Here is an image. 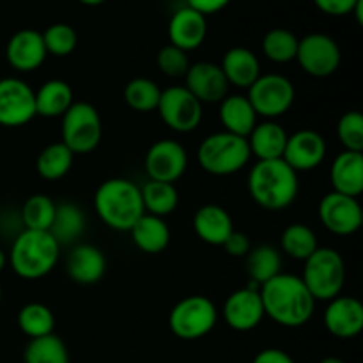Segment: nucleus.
<instances>
[{"instance_id":"39","label":"nucleus","mask_w":363,"mask_h":363,"mask_svg":"<svg viewBox=\"0 0 363 363\" xmlns=\"http://www.w3.org/2000/svg\"><path fill=\"white\" fill-rule=\"evenodd\" d=\"M46 53L53 57H67L74 52L78 45V34L71 25L53 23L41 32Z\"/></svg>"},{"instance_id":"32","label":"nucleus","mask_w":363,"mask_h":363,"mask_svg":"<svg viewBox=\"0 0 363 363\" xmlns=\"http://www.w3.org/2000/svg\"><path fill=\"white\" fill-rule=\"evenodd\" d=\"M74 155L62 144L55 142L43 149L35 160V170L46 181H59L67 176L73 167Z\"/></svg>"},{"instance_id":"44","label":"nucleus","mask_w":363,"mask_h":363,"mask_svg":"<svg viewBox=\"0 0 363 363\" xmlns=\"http://www.w3.org/2000/svg\"><path fill=\"white\" fill-rule=\"evenodd\" d=\"M230 4V0H186V6L195 9L197 13L209 16V14L220 13Z\"/></svg>"},{"instance_id":"27","label":"nucleus","mask_w":363,"mask_h":363,"mask_svg":"<svg viewBox=\"0 0 363 363\" xmlns=\"http://www.w3.org/2000/svg\"><path fill=\"white\" fill-rule=\"evenodd\" d=\"M133 245L144 254H162L170 243V229L165 218L155 215H144L130 229Z\"/></svg>"},{"instance_id":"24","label":"nucleus","mask_w":363,"mask_h":363,"mask_svg":"<svg viewBox=\"0 0 363 363\" xmlns=\"http://www.w3.org/2000/svg\"><path fill=\"white\" fill-rule=\"evenodd\" d=\"M227 84L238 89H248L261 77V62L252 50L245 46H234L227 50L220 64Z\"/></svg>"},{"instance_id":"41","label":"nucleus","mask_w":363,"mask_h":363,"mask_svg":"<svg viewBox=\"0 0 363 363\" xmlns=\"http://www.w3.org/2000/svg\"><path fill=\"white\" fill-rule=\"evenodd\" d=\"M156 64L158 69L169 78H184L188 67H190V59L188 53L183 50L176 48L172 45L163 46L156 55Z\"/></svg>"},{"instance_id":"2","label":"nucleus","mask_w":363,"mask_h":363,"mask_svg":"<svg viewBox=\"0 0 363 363\" xmlns=\"http://www.w3.org/2000/svg\"><path fill=\"white\" fill-rule=\"evenodd\" d=\"M248 194L259 208L266 211H282L298 197V174L279 160H261L248 172Z\"/></svg>"},{"instance_id":"25","label":"nucleus","mask_w":363,"mask_h":363,"mask_svg":"<svg viewBox=\"0 0 363 363\" xmlns=\"http://www.w3.org/2000/svg\"><path fill=\"white\" fill-rule=\"evenodd\" d=\"M287 137L289 135L280 123L269 119L261 121V123L255 124L254 130L247 137L250 155L257 158V162L282 158Z\"/></svg>"},{"instance_id":"4","label":"nucleus","mask_w":363,"mask_h":363,"mask_svg":"<svg viewBox=\"0 0 363 363\" xmlns=\"http://www.w3.org/2000/svg\"><path fill=\"white\" fill-rule=\"evenodd\" d=\"M60 257V245L45 230L23 229L11 245L9 264L20 279L38 280L48 275Z\"/></svg>"},{"instance_id":"29","label":"nucleus","mask_w":363,"mask_h":363,"mask_svg":"<svg viewBox=\"0 0 363 363\" xmlns=\"http://www.w3.org/2000/svg\"><path fill=\"white\" fill-rule=\"evenodd\" d=\"M85 230V215L82 208H78L74 202H60L57 204L55 216H53L52 227L48 233L53 240L64 247H73L77 241L84 236Z\"/></svg>"},{"instance_id":"15","label":"nucleus","mask_w":363,"mask_h":363,"mask_svg":"<svg viewBox=\"0 0 363 363\" xmlns=\"http://www.w3.org/2000/svg\"><path fill=\"white\" fill-rule=\"evenodd\" d=\"M261 287L257 284H248L247 287L234 291L227 296L223 303L222 315L225 325L234 332H250L257 328L264 319V308H262Z\"/></svg>"},{"instance_id":"19","label":"nucleus","mask_w":363,"mask_h":363,"mask_svg":"<svg viewBox=\"0 0 363 363\" xmlns=\"http://www.w3.org/2000/svg\"><path fill=\"white\" fill-rule=\"evenodd\" d=\"M46 55L48 53H46L41 32L34 28H21L14 32L6 46L7 62L20 73H32L41 67Z\"/></svg>"},{"instance_id":"9","label":"nucleus","mask_w":363,"mask_h":363,"mask_svg":"<svg viewBox=\"0 0 363 363\" xmlns=\"http://www.w3.org/2000/svg\"><path fill=\"white\" fill-rule=\"evenodd\" d=\"M247 98L257 117L275 121L289 112L294 105L296 89L284 74L266 73L248 87Z\"/></svg>"},{"instance_id":"14","label":"nucleus","mask_w":363,"mask_h":363,"mask_svg":"<svg viewBox=\"0 0 363 363\" xmlns=\"http://www.w3.org/2000/svg\"><path fill=\"white\" fill-rule=\"evenodd\" d=\"M318 215L323 227L335 236H353L363 223L360 201L337 191H330L321 199Z\"/></svg>"},{"instance_id":"35","label":"nucleus","mask_w":363,"mask_h":363,"mask_svg":"<svg viewBox=\"0 0 363 363\" xmlns=\"http://www.w3.org/2000/svg\"><path fill=\"white\" fill-rule=\"evenodd\" d=\"M162 89L155 80L145 77L131 78L123 91V98L131 110L140 113L152 112L158 108Z\"/></svg>"},{"instance_id":"23","label":"nucleus","mask_w":363,"mask_h":363,"mask_svg":"<svg viewBox=\"0 0 363 363\" xmlns=\"http://www.w3.org/2000/svg\"><path fill=\"white\" fill-rule=\"evenodd\" d=\"M194 230L201 241L211 247H222L234 230L233 216L218 204H204L195 211Z\"/></svg>"},{"instance_id":"13","label":"nucleus","mask_w":363,"mask_h":363,"mask_svg":"<svg viewBox=\"0 0 363 363\" xmlns=\"http://www.w3.org/2000/svg\"><path fill=\"white\" fill-rule=\"evenodd\" d=\"M188 169V152L177 140L162 138L147 149L144 158V170L151 181L176 183Z\"/></svg>"},{"instance_id":"22","label":"nucleus","mask_w":363,"mask_h":363,"mask_svg":"<svg viewBox=\"0 0 363 363\" xmlns=\"http://www.w3.org/2000/svg\"><path fill=\"white\" fill-rule=\"evenodd\" d=\"M332 191L358 199L363 191V152L342 151L330 167Z\"/></svg>"},{"instance_id":"34","label":"nucleus","mask_w":363,"mask_h":363,"mask_svg":"<svg viewBox=\"0 0 363 363\" xmlns=\"http://www.w3.org/2000/svg\"><path fill=\"white\" fill-rule=\"evenodd\" d=\"M16 323L21 333H25L28 339H39V337L53 333L55 315H53L52 308L34 301V303H27L20 308Z\"/></svg>"},{"instance_id":"46","label":"nucleus","mask_w":363,"mask_h":363,"mask_svg":"<svg viewBox=\"0 0 363 363\" xmlns=\"http://www.w3.org/2000/svg\"><path fill=\"white\" fill-rule=\"evenodd\" d=\"M80 4H84V6H89V7H96V6H101V4H105L106 0H78Z\"/></svg>"},{"instance_id":"21","label":"nucleus","mask_w":363,"mask_h":363,"mask_svg":"<svg viewBox=\"0 0 363 363\" xmlns=\"http://www.w3.org/2000/svg\"><path fill=\"white\" fill-rule=\"evenodd\" d=\"M208 35V20L204 14L197 13L191 7L184 6L172 14L169 21V45L183 50V52H194Z\"/></svg>"},{"instance_id":"17","label":"nucleus","mask_w":363,"mask_h":363,"mask_svg":"<svg viewBox=\"0 0 363 363\" xmlns=\"http://www.w3.org/2000/svg\"><path fill=\"white\" fill-rule=\"evenodd\" d=\"M326 303L328 305L323 321L330 335L344 340L360 335L363 330V305L358 298L339 294Z\"/></svg>"},{"instance_id":"43","label":"nucleus","mask_w":363,"mask_h":363,"mask_svg":"<svg viewBox=\"0 0 363 363\" xmlns=\"http://www.w3.org/2000/svg\"><path fill=\"white\" fill-rule=\"evenodd\" d=\"M222 247L230 257H247L248 252L252 250L250 238H248L245 233H241V230H236V229L229 234V238H227L225 243H223Z\"/></svg>"},{"instance_id":"40","label":"nucleus","mask_w":363,"mask_h":363,"mask_svg":"<svg viewBox=\"0 0 363 363\" xmlns=\"http://www.w3.org/2000/svg\"><path fill=\"white\" fill-rule=\"evenodd\" d=\"M337 137L344 151L363 152V116L358 110H351L340 116L337 123Z\"/></svg>"},{"instance_id":"49","label":"nucleus","mask_w":363,"mask_h":363,"mask_svg":"<svg viewBox=\"0 0 363 363\" xmlns=\"http://www.w3.org/2000/svg\"><path fill=\"white\" fill-rule=\"evenodd\" d=\"M0 301H2V287H0Z\"/></svg>"},{"instance_id":"30","label":"nucleus","mask_w":363,"mask_h":363,"mask_svg":"<svg viewBox=\"0 0 363 363\" xmlns=\"http://www.w3.org/2000/svg\"><path fill=\"white\" fill-rule=\"evenodd\" d=\"M140 191L144 211L147 215L165 218V216L172 215L176 211L177 204H179V191H177L176 184L172 183H162V181L149 179L140 188Z\"/></svg>"},{"instance_id":"5","label":"nucleus","mask_w":363,"mask_h":363,"mask_svg":"<svg viewBox=\"0 0 363 363\" xmlns=\"http://www.w3.org/2000/svg\"><path fill=\"white\" fill-rule=\"evenodd\" d=\"M250 158L247 138L238 137L229 131H216L208 135L197 149V162L201 169L218 177L240 172L248 165Z\"/></svg>"},{"instance_id":"48","label":"nucleus","mask_w":363,"mask_h":363,"mask_svg":"<svg viewBox=\"0 0 363 363\" xmlns=\"http://www.w3.org/2000/svg\"><path fill=\"white\" fill-rule=\"evenodd\" d=\"M319 363H346V362L340 360V358H337V357H326V358H323Z\"/></svg>"},{"instance_id":"37","label":"nucleus","mask_w":363,"mask_h":363,"mask_svg":"<svg viewBox=\"0 0 363 363\" xmlns=\"http://www.w3.org/2000/svg\"><path fill=\"white\" fill-rule=\"evenodd\" d=\"M296 34L287 28H272L262 38V53L268 60L275 64H287L296 59L298 52Z\"/></svg>"},{"instance_id":"45","label":"nucleus","mask_w":363,"mask_h":363,"mask_svg":"<svg viewBox=\"0 0 363 363\" xmlns=\"http://www.w3.org/2000/svg\"><path fill=\"white\" fill-rule=\"evenodd\" d=\"M252 363H296L293 360L289 353L282 350H277V347H268V350H262L255 354L254 362Z\"/></svg>"},{"instance_id":"47","label":"nucleus","mask_w":363,"mask_h":363,"mask_svg":"<svg viewBox=\"0 0 363 363\" xmlns=\"http://www.w3.org/2000/svg\"><path fill=\"white\" fill-rule=\"evenodd\" d=\"M6 264H7V255H6V252L0 250V273L4 272V268H6Z\"/></svg>"},{"instance_id":"1","label":"nucleus","mask_w":363,"mask_h":363,"mask_svg":"<svg viewBox=\"0 0 363 363\" xmlns=\"http://www.w3.org/2000/svg\"><path fill=\"white\" fill-rule=\"evenodd\" d=\"M264 315L284 328H300L312 319L318 301L312 298L303 280L291 273H279L262 284L261 289Z\"/></svg>"},{"instance_id":"28","label":"nucleus","mask_w":363,"mask_h":363,"mask_svg":"<svg viewBox=\"0 0 363 363\" xmlns=\"http://www.w3.org/2000/svg\"><path fill=\"white\" fill-rule=\"evenodd\" d=\"M35 99V116L46 117H62L73 105V89L66 80L52 78L45 82L38 91H34Z\"/></svg>"},{"instance_id":"38","label":"nucleus","mask_w":363,"mask_h":363,"mask_svg":"<svg viewBox=\"0 0 363 363\" xmlns=\"http://www.w3.org/2000/svg\"><path fill=\"white\" fill-rule=\"evenodd\" d=\"M57 204L45 194H34L23 202L21 223L28 230H45L48 233L55 216Z\"/></svg>"},{"instance_id":"33","label":"nucleus","mask_w":363,"mask_h":363,"mask_svg":"<svg viewBox=\"0 0 363 363\" xmlns=\"http://www.w3.org/2000/svg\"><path fill=\"white\" fill-rule=\"evenodd\" d=\"M280 248L284 254L296 261H307L319 248L318 236L305 223H291L280 236Z\"/></svg>"},{"instance_id":"26","label":"nucleus","mask_w":363,"mask_h":363,"mask_svg":"<svg viewBox=\"0 0 363 363\" xmlns=\"http://www.w3.org/2000/svg\"><path fill=\"white\" fill-rule=\"evenodd\" d=\"M218 117L223 131H229V133L243 138L250 135L259 119L248 98L243 94H227L220 101Z\"/></svg>"},{"instance_id":"7","label":"nucleus","mask_w":363,"mask_h":363,"mask_svg":"<svg viewBox=\"0 0 363 363\" xmlns=\"http://www.w3.org/2000/svg\"><path fill=\"white\" fill-rule=\"evenodd\" d=\"M103 123L98 108L87 101H74L62 116L60 142L73 155H89L99 145Z\"/></svg>"},{"instance_id":"20","label":"nucleus","mask_w":363,"mask_h":363,"mask_svg":"<svg viewBox=\"0 0 363 363\" xmlns=\"http://www.w3.org/2000/svg\"><path fill=\"white\" fill-rule=\"evenodd\" d=\"M66 273L78 286H94L106 273L105 254L94 245H73L66 259Z\"/></svg>"},{"instance_id":"10","label":"nucleus","mask_w":363,"mask_h":363,"mask_svg":"<svg viewBox=\"0 0 363 363\" xmlns=\"http://www.w3.org/2000/svg\"><path fill=\"white\" fill-rule=\"evenodd\" d=\"M204 105L184 85H172L162 91L156 112L165 126L176 133H191L197 130L204 116Z\"/></svg>"},{"instance_id":"3","label":"nucleus","mask_w":363,"mask_h":363,"mask_svg":"<svg viewBox=\"0 0 363 363\" xmlns=\"http://www.w3.org/2000/svg\"><path fill=\"white\" fill-rule=\"evenodd\" d=\"M94 209L106 227L130 233L135 222L145 213L140 186L126 177H110L96 190Z\"/></svg>"},{"instance_id":"18","label":"nucleus","mask_w":363,"mask_h":363,"mask_svg":"<svg viewBox=\"0 0 363 363\" xmlns=\"http://www.w3.org/2000/svg\"><path fill=\"white\" fill-rule=\"evenodd\" d=\"M184 87L202 103H220L227 94L229 87L223 77L220 64L215 62H195L190 64L184 74Z\"/></svg>"},{"instance_id":"42","label":"nucleus","mask_w":363,"mask_h":363,"mask_svg":"<svg viewBox=\"0 0 363 363\" xmlns=\"http://www.w3.org/2000/svg\"><path fill=\"white\" fill-rule=\"evenodd\" d=\"M362 0H314V6L328 16H347Z\"/></svg>"},{"instance_id":"16","label":"nucleus","mask_w":363,"mask_h":363,"mask_svg":"<svg viewBox=\"0 0 363 363\" xmlns=\"http://www.w3.org/2000/svg\"><path fill=\"white\" fill-rule=\"evenodd\" d=\"M328 145L325 137L315 130H298L287 137L282 160L296 174L318 169L326 158Z\"/></svg>"},{"instance_id":"6","label":"nucleus","mask_w":363,"mask_h":363,"mask_svg":"<svg viewBox=\"0 0 363 363\" xmlns=\"http://www.w3.org/2000/svg\"><path fill=\"white\" fill-rule=\"evenodd\" d=\"M303 262V273L300 279L315 301H330L342 293L346 264L335 248L319 247Z\"/></svg>"},{"instance_id":"11","label":"nucleus","mask_w":363,"mask_h":363,"mask_svg":"<svg viewBox=\"0 0 363 363\" xmlns=\"http://www.w3.org/2000/svg\"><path fill=\"white\" fill-rule=\"evenodd\" d=\"M296 60L301 69L314 78H326L337 73L342 60L340 46L332 35L312 32L298 41Z\"/></svg>"},{"instance_id":"36","label":"nucleus","mask_w":363,"mask_h":363,"mask_svg":"<svg viewBox=\"0 0 363 363\" xmlns=\"http://www.w3.org/2000/svg\"><path fill=\"white\" fill-rule=\"evenodd\" d=\"M25 363H69V353L60 339L55 333L39 337V339H30L23 351Z\"/></svg>"},{"instance_id":"31","label":"nucleus","mask_w":363,"mask_h":363,"mask_svg":"<svg viewBox=\"0 0 363 363\" xmlns=\"http://www.w3.org/2000/svg\"><path fill=\"white\" fill-rule=\"evenodd\" d=\"M245 261L250 282L257 284L259 287L282 273V254L272 245H259L252 248Z\"/></svg>"},{"instance_id":"12","label":"nucleus","mask_w":363,"mask_h":363,"mask_svg":"<svg viewBox=\"0 0 363 363\" xmlns=\"http://www.w3.org/2000/svg\"><path fill=\"white\" fill-rule=\"evenodd\" d=\"M34 117V89L21 78H0V126L20 128Z\"/></svg>"},{"instance_id":"8","label":"nucleus","mask_w":363,"mask_h":363,"mask_svg":"<svg viewBox=\"0 0 363 363\" xmlns=\"http://www.w3.org/2000/svg\"><path fill=\"white\" fill-rule=\"evenodd\" d=\"M218 321V311L208 296L191 294L172 307L169 314V328L177 339L199 340L213 332Z\"/></svg>"}]
</instances>
